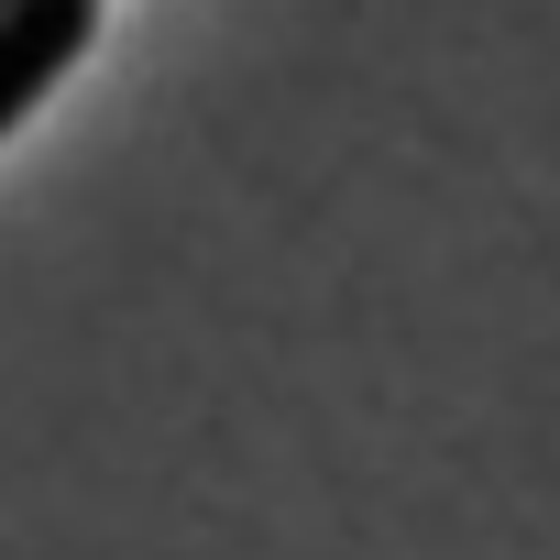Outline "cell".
I'll use <instances>...</instances> for the list:
<instances>
[{
  "label": "cell",
  "mask_w": 560,
  "mask_h": 560,
  "mask_svg": "<svg viewBox=\"0 0 560 560\" xmlns=\"http://www.w3.org/2000/svg\"><path fill=\"white\" fill-rule=\"evenodd\" d=\"M89 45H100V0H12L0 12V143L56 100V78Z\"/></svg>",
  "instance_id": "obj_1"
},
{
  "label": "cell",
  "mask_w": 560,
  "mask_h": 560,
  "mask_svg": "<svg viewBox=\"0 0 560 560\" xmlns=\"http://www.w3.org/2000/svg\"><path fill=\"white\" fill-rule=\"evenodd\" d=\"M0 12H12V0H0Z\"/></svg>",
  "instance_id": "obj_2"
}]
</instances>
